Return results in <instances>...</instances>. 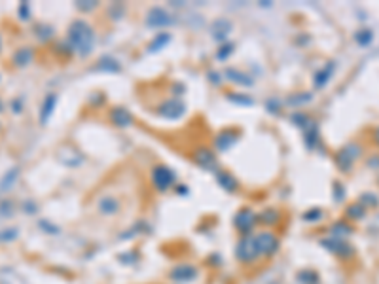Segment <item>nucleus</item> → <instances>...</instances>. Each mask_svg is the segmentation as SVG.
<instances>
[{"label": "nucleus", "mask_w": 379, "mask_h": 284, "mask_svg": "<svg viewBox=\"0 0 379 284\" xmlns=\"http://www.w3.org/2000/svg\"><path fill=\"white\" fill-rule=\"evenodd\" d=\"M53 105H55V95H48V97H46V101H44L42 112H40V120H42V124H46V122H48V118H50V114H52V110H53Z\"/></svg>", "instance_id": "obj_3"}, {"label": "nucleus", "mask_w": 379, "mask_h": 284, "mask_svg": "<svg viewBox=\"0 0 379 284\" xmlns=\"http://www.w3.org/2000/svg\"><path fill=\"white\" fill-rule=\"evenodd\" d=\"M0 110H2V103H0Z\"/></svg>", "instance_id": "obj_6"}, {"label": "nucleus", "mask_w": 379, "mask_h": 284, "mask_svg": "<svg viewBox=\"0 0 379 284\" xmlns=\"http://www.w3.org/2000/svg\"><path fill=\"white\" fill-rule=\"evenodd\" d=\"M69 38L72 42V46L80 52V53H89L91 46H93V33L87 27L84 21H76L70 25Z\"/></svg>", "instance_id": "obj_1"}, {"label": "nucleus", "mask_w": 379, "mask_h": 284, "mask_svg": "<svg viewBox=\"0 0 379 284\" xmlns=\"http://www.w3.org/2000/svg\"><path fill=\"white\" fill-rule=\"evenodd\" d=\"M18 175H19V167H14L6 177L2 178V182H0V190L2 192H6L8 188H12V184H14V180L18 178Z\"/></svg>", "instance_id": "obj_4"}, {"label": "nucleus", "mask_w": 379, "mask_h": 284, "mask_svg": "<svg viewBox=\"0 0 379 284\" xmlns=\"http://www.w3.org/2000/svg\"><path fill=\"white\" fill-rule=\"evenodd\" d=\"M31 57H33V52H31L29 48H21L18 53L14 55V63L19 65V67H21V65H27V63L31 61Z\"/></svg>", "instance_id": "obj_5"}, {"label": "nucleus", "mask_w": 379, "mask_h": 284, "mask_svg": "<svg viewBox=\"0 0 379 284\" xmlns=\"http://www.w3.org/2000/svg\"><path fill=\"white\" fill-rule=\"evenodd\" d=\"M171 180H172V175L165 167H157V171H155V182H157V186L161 182V188H167L171 184Z\"/></svg>", "instance_id": "obj_2"}]
</instances>
